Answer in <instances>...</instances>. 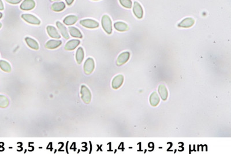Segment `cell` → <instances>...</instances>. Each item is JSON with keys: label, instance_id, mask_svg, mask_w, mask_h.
I'll return each mask as SVG.
<instances>
[{"label": "cell", "instance_id": "6da1fadb", "mask_svg": "<svg viewBox=\"0 0 231 154\" xmlns=\"http://www.w3.org/2000/svg\"><path fill=\"white\" fill-rule=\"evenodd\" d=\"M101 23L104 31L108 34H111L112 32V23L110 17L106 15H104L102 17Z\"/></svg>", "mask_w": 231, "mask_h": 154}, {"label": "cell", "instance_id": "7a4b0ae2", "mask_svg": "<svg viewBox=\"0 0 231 154\" xmlns=\"http://www.w3.org/2000/svg\"><path fill=\"white\" fill-rule=\"evenodd\" d=\"M81 98L83 100L84 102L88 104L91 102L92 100V94L87 87L85 86L81 87Z\"/></svg>", "mask_w": 231, "mask_h": 154}, {"label": "cell", "instance_id": "3957f363", "mask_svg": "<svg viewBox=\"0 0 231 154\" xmlns=\"http://www.w3.org/2000/svg\"><path fill=\"white\" fill-rule=\"evenodd\" d=\"M95 68L94 61L92 58H88L84 65V71L86 75H90Z\"/></svg>", "mask_w": 231, "mask_h": 154}, {"label": "cell", "instance_id": "277c9868", "mask_svg": "<svg viewBox=\"0 0 231 154\" xmlns=\"http://www.w3.org/2000/svg\"><path fill=\"white\" fill-rule=\"evenodd\" d=\"M133 12L135 16L138 19H141L144 17V9L141 5L137 1H135L133 5Z\"/></svg>", "mask_w": 231, "mask_h": 154}, {"label": "cell", "instance_id": "5b68a950", "mask_svg": "<svg viewBox=\"0 0 231 154\" xmlns=\"http://www.w3.org/2000/svg\"><path fill=\"white\" fill-rule=\"evenodd\" d=\"M130 58V53L128 51H125L121 53L117 59L116 64L117 66H121L127 63Z\"/></svg>", "mask_w": 231, "mask_h": 154}, {"label": "cell", "instance_id": "8992f818", "mask_svg": "<svg viewBox=\"0 0 231 154\" xmlns=\"http://www.w3.org/2000/svg\"><path fill=\"white\" fill-rule=\"evenodd\" d=\"M22 19L30 24L34 25H40V21L36 17L30 14H23L21 15Z\"/></svg>", "mask_w": 231, "mask_h": 154}, {"label": "cell", "instance_id": "52a82bcc", "mask_svg": "<svg viewBox=\"0 0 231 154\" xmlns=\"http://www.w3.org/2000/svg\"><path fill=\"white\" fill-rule=\"evenodd\" d=\"M80 24L84 26V27L88 28H96L99 27V23L96 21V20L92 19H84L80 21Z\"/></svg>", "mask_w": 231, "mask_h": 154}, {"label": "cell", "instance_id": "ba28073f", "mask_svg": "<svg viewBox=\"0 0 231 154\" xmlns=\"http://www.w3.org/2000/svg\"><path fill=\"white\" fill-rule=\"evenodd\" d=\"M124 80V77L123 75H119L116 76L112 80V88L115 90L119 89L120 87L123 85Z\"/></svg>", "mask_w": 231, "mask_h": 154}, {"label": "cell", "instance_id": "9c48e42d", "mask_svg": "<svg viewBox=\"0 0 231 154\" xmlns=\"http://www.w3.org/2000/svg\"><path fill=\"white\" fill-rule=\"evenodd\" d=\"M35 7V2L34 0H24L20 5V8L23 11L32 10Z\"/></svg>", "mask_w": 231, "mask_h": 154}, {"label": "cell", "instance_id": "30bf717a", "mask_svg": "<svg viewBox=\"0 0 231 154\" xmlns=\"http://www.w3.org/2000/svg\"><path fill=\"white\" fill-rule=\"evenodd\" d=\"M195 23V20L194 19L191 17H187L184 19L180 23L178 24L177 26L179 27L185 28H188L191 27L192 26H194Z\"/></svg>", "mask_w": 231, "mask_h": 154}, {"label": "cell", "instance_id": "8fae6325", "mask_svg": "<svg viewBox=\"0 0 231 154\" xmlns=\"http://www.w3.org/2000/svg\"><path fill=\"white\" fill-rule=\"evenodd\" d=\"M158 94L162 100H166L167 99L168 92H167V88L165 85L160 84L158 87Z\"/></svg>", "mask_w": 231, "mask_h": 154}, {"label": "cell", "instance_id": "7c38bea8", "mask_svg": "<svg viewBox=\"0 0 231 154\" xmlns=\"http://www.w3.org/2000/svg\"><path fill=\"white\" fill-rule=\"evenodd\" d=\"M150 103L153 107H156L160 102L159 96L156 92H153L150 96Z\"/></svg>", "mask_w": 231, "mask_h": 154}, {"label": "cell", "instance_id": "4fadbf2b", "mask_svg": "<svg viewBox=\"0 0 231 154\" xmlns=\"http://www.w3.org/2000/svg\"><path fill=\"white\" fill-rule=\"evenodd\" d=\"M80 44V40H73L69 41L65 46V49L66 50L71 51L76 49V47Z\"/></svg>", "mask_w": 231, "mask_h": 154}, {"label": "cell", "instance_id": "5bb4252c", "mask_svg": "<svg viewBox=\"0 0 231 154\" xmlns=\"http://www.w3.org/2000/svg\"><path fill=\"white\" fill-rule=\"evenodd\" d=\"M114 27L117 31L120 32L127 31L129 30V27L125 23L122 21H117L114 24Z\"/></svg>", "mask_w": 231, "mask_h": 154}, {"label": "cell", "instance_id": "9a60e30c", "mask_svg": "<svg viewBox=\"0 0 231 154\" xmlns=\"http://www.w3.org/2000/svg\"><path fill=\"white\" fill-rule=\"evenodd\" d=\"M62 42L61 40H50L45 44V48L49 49H54L59 47Z\"/></svg>", "mask_w": 231, "mask_h": 154}, {"label": "cell", "instance_id": "2e32d148", "mask_svg": "<svg viewBox=\"0 0 231 154\" xmlns=\"http://www.w3.org/2000/svg\"><path fill=\"white\" fill-rule=\"evenodd\" d=\"M56 25H57V28H59V30H60V33L62 34V35L63 36V37L65 38L66 40H68L69 38V36L68 35L67 28L65 27L61 23H60V21H57Z\"/></svg>", "mask_w": 231, "mask_h": 154}, {"label": "cell", "instance_id": "e0dca14e", "mask_svg": "<svg viewBox=\"0 0 231 154\" xmlns=\"http://www.w3.org/2000/svg\"><path fill=\"white\" fill-rule=\"evenodd\" d=\"M47 31H48L49 35L53 38H56V39H60L61 38L60 34L57 31L55 28L51 26H49L47 27Z\"/></svg>", "mask_w": 231, "mask_h": 154}, {"label": "cell", "instance_id": "ac0fdd59", "mask_svg": "<svg viewBox=\"0 0 231 154\" xmlns=\"http://www.w3.org/2000/svg\"><path fill=\"white\" fill-rule=\"evenodd\" d=\"M25 40L30 48H31L32 49H34V50L39 49V48H40L39 44L37 43L35 40H33L32 38H29V37H27L26 38Z\"/></svg>", "mask_w": 231, "mask_h": 154}, {"label": "cell", "instance_id": "d6986e66", "mask_svg": "<svg viewBox=\"0 0 231 154\" xmlns=\"http://www.w3.org/2000/svg\"><path fill=\"white\" fill-rule=\"evenodd\" d=\"M78 17L75 15H69V16H67L64 20V24L67 25V26H70V25H73V24L76 23V21H78Z\"/></svg>", "mask_w": 231, "mask_h": 154}, {"label": "cell", "instance_id": "ffe728a7", "mask_svg": "<svg viewBox=\"0 0 231 154\" xmlns=\"http://www.w3.org/2000/svg\"><path fill=\"white\" fill-rule=\"evenodd\" d=\"M52 9L55 12H60L64 10L65 8V5L63 2H59L54 3L52 5Z\"/></svg>", "mask_w": 231, "mask_h": 154}, {"label": "cell", "instance_id": "44dd1931", "mask_svg": "<svg viewBox=\"0 0 231 154\" xmlns=\"http://www.w3.org/2000/svg\"><path fill=\"white\" fill-rule=\"evenodd\" d=\"M68 28H69V33L72 36L75 37V38H82L83 37L82 34L78 29H77L76 28L73 27H69Z\"/></svg>", "mask_w": 231, "mask_h": 154}, {"label": "cell", "instance_id": "7402d4cb", "mask_svg": "<svg viewBox=\"0 0 231 154\" xmlns=\"http://www.w3.org/2000/svg\"><path fill=\"white\" fill-rule=\"evenodd\" d=\"M84 58V51L83 48L80 47L77 50L76 53V59L77 63L80 64L82 63Z\"/></svg>", "mask_w": 231, "mask_h": 154}, {"label": "cell", "instance_id": "603a6c76", "mask_svg": "<svg viewBox=\"0 0 231 154\" xmlns=\"http://www.w3.org/2000/svg\"><path fill=\"white\" fill-rule=\"evenodd\" d=\"M0 68L4 72H10L11 71V67L10 64L4 60L0 61Z\"/></svg>", "mask_w": 231, "mask_h": 154}, {"label": "cell", "instance_id": "cb8c5ba5", "mask_svg": "<svg viewBox=\"0 0 231 154\" xmlns=\"http://www.w3.org/2000/svg\"><path fill=\"white\" fill-rule=\"evenodd\" d=\"M9 105L8 98L4 95H0V107L5 108Z\"/></svg>", "mask_w": 231, "mask_h": 154}, {"label": "cell", "instance_id": "d4e9b609", "mask_svg": "<svg viewBox=\"0 0 231 154\" xmlns=\"http://www.w3.org/2000/svg\"><path fill=\"white\" fill-rule=\"evenodd\" d=\"M120 4L124 7L127 9H131L132 6V2L131 0H119Z\"/></svg>", "mask_w": 231, "mask_h": 154}, {"label": "cell", "instance_id": "484cf974", "mask_svg": "<svg viewBox=\"0 0 231 154\" xmlns=\"http://www.w3.org/2000/svg\"><path fill=\"white\" fill-rule=\"evenodd\" d=\"M22 0H6L8 3L11 4H17L20 3Z\"/></svg>", "mask_w": 231, "mask_h": 154}, {"label": "cell", "instance_id": "4316f807", "mask_svg": "<svg viewBox=\"0 0 231 154\" xmlns=\"http://www.w3.org/2000/svg\"><path fill=\"white\" fill-rule=\"evenodd\" d=\"M4 9V4L2 3V1L0 0V11H3Z\"/></svg>", "mask_w": 231, "mask_h": 154}, {"label": "cell", "instance_id": "83f0119b", "mask_svg": "<svg viewBox=\"0 0 231 154\" xmlns=\"http://www.w3.org/2000/svg\"><path fill=\"white\" fill-rule=\"evenodd\" d=\"M65 1H66L67 4H68V5H71L74 1V0H65Z\"/></svg>", "mask_w": 231, "mask_h": 154}, {"label": "cell", "instance_id": "f1b7e54d", "mask_svg": "<svg viewBox=\"0 0 231 154\" xmlns=\"http://www.w3.org/2000/svg\"><path fill=\"white\" fill-rule=\"evenodd\" d=\"M2 17V14L0 12V19H1Z\"/></svg>", "mask_w": 231, "mask_h": 154}, {"label": "cell", "instance_id": "f546056e", "mask_svg": "<svg viewBox=\"0 0 231 154\" xmlns=\"http://www.w3.org/2000/svg\"><path fill=\"white\" fill-rule=\"evenodd\" d=\"M51 1H60V0H50Z\"/></svg>", "mask_w": 231, "mask_h": 154}, {"label": "cell", "instance_id": "4dcf8cb0", "mask_svg": "<svg viewBox=\"0 0 231 154\" xmlns=\"http://www.w3.org/2000/svg\"><path fill=\"white\" fill-rule=\"evenodd\" d=\"M1 27H2V24H1V23H0V28H1Z\"/></svg>", "mask_w": 231, "mask_h": 154}, {"label": "cell", "instance_id": "1f68e13d", "mask_svg": "<svg viewBox=\"0 0 231 154\" xmlns=\"http://www.w3.org/2000/svg\"><path fill=\"white\" fill-rule=\"evenodd\" d=\"M94 1H98V0H94Z\"/></svg>", "mask_w": 231, "mask_h": 154}]
</instances>
